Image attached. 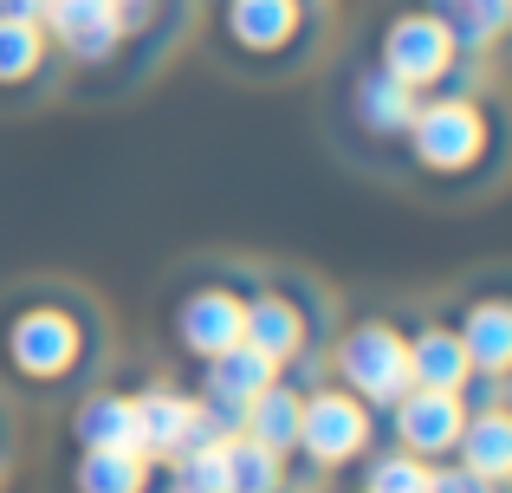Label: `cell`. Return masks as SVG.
Returning <instances> with one entry per match:
<instances>
[{
    "mask_svg": "<svg viewBox=\"0 0 512 493\" xmlns=\"http://www.w3.org/2000/svg\"><path fill=\"white\" fill-rule=\"evenodd\" d=\"M415 124V156H422L428 169H461V163H474L480 156V111L474 104H461V98H441V104H428V111H415L409 117Z\"/></svg>",
    "mask_w": 512,
    "mask_h": 493,
    "instance_id": "4",
    "label": "cell"
},
{
    "mask_svg": "<svg viewBox=\"0 0 512 493\" xmlns=\"http://www.w3.org/2000/svg\"><path fill=\"white\" fill-rule=\"evenodd\" d=\"M221 468H227V493H279V455L260 448L253 435L221 442Z\"/></svg>",
    "mask_w": 512,
    "mask_h": 493,
    "instance_id": "20",
    "label": "cell"
},
{
    "mask_svg": "<svg viewBox=\"0 0 512 493\" xmlns=\"http://www.w3.org/2000/svg\"><path fill=\"white\" fill-rule=\"evenodd\" d=\"M428 13H435V20L448 26V39L467 46V52L493 46V33L506 26V0H428Z\"/></svg>",
    "mask_w": 512,
    "mask_h": 493,
    "instance_id": "16",
    "label": "cell"
},
{
    "mask_svg": "<svg viewBox=\"0 0 512 493\" xmlns=\"http://www.w3.org/2000/svg\"><path fill=\"white\" fill-rule=\"evenodd\" d=\"M338 370L357 383V396H370V403H396V396L409 390V344H402L389 325H357L338 344Z\"/></svg>",
    "mask_w": 512,
    "mask_h": 493,
    "instance_id": "2",
    "label": "cell"
},
{
    "mask_svg": "<svg viewBox=\"0 0 512 493\" xmlns=\"http://www.w3.org/2000/svg\"><path fill=\"white\" fill-rule=\"evenodd\" d=\"M175 493H227L221 442H214V448H188V455H175Z\"/></svg>",
    "mask_w": 512,
    "mask_h": 493,
    "instance_id": "22",
    "label": "cell"
},
{
    "mask_svg": "<svg viewBox=\"0 0 512 493\" xmlns=\"http://www.w3.org/2000/svg\"><path fill=\"white\" fill-rule=\"evenodd\" d=\"M370 493H428V468L415 455H389L370 468Z\"/></svg>",
    "mask_w": 512,
    "mask_h": 493,
    "instance_id": "24",
    "label": "cell"
},
{
    "mask_svg": "<svg viewBox=\"0 0 512 493\" xmlns=\"http://www.w3.org/2000/svg\"><path fill=\"white\" fill-rule=\"evenodd\" d=\"M299 416H305V396L279 390V383H266L260 396H253L247 409H240V435H253L260 448H273V455H286L292 442H299Z\"/></svg>",
    "mask_w": 512,
    "mask_h": 493,
    "instance_id": "12",
    "label": "cell"
},
{
    "mask_svg": "<svg viewBox=\"0 0 512 493\" xmlns=\"http://www.w3.org/2000/svg\"><path fill=\"white\" fill-rule=\"evenodd\" d=\"M208 364H214V370H208V396H214V403H227V409H247L253 396L273 383V370H279L273 357L253 351L247 338L227 344V351H221V357H208Z\"/></svg>",
    "mask_w": 512,
    "mask_h": 493,
    "instance_id": "10",
    "label": "cell"
},
{
    "mask_svg": "<svg viewBox=\"0 0 512 493\" xmlns=\"http://www.w3.org/2000/svg\"><path fill=\"white\" fill-rule=\"evenodd\" d=\"M396 435L402 448H415V455H441V448L461 442V396L454 390H402L396 396Z\"/></svg>",
    "mask_w": 512,
    "mask_h": 493,
    "instance_id": "7",
    "label": "cell"
},
{
    "mask_svg": "<svg viewBox=\"0 0 512 493\" xmlns=\"http://www.w3.org/2000/svg\"><path fill=\"white\" fill-rule=\"evenodd\" d=\"M428 493H493V481H474V474H428Z\"/></svg>",
    "mask_w": 512,
    "mask_h": 493,
    "instance_id": "25",
    "label": "cell"
},
{
    "mask_svg": "<svg viewBox=\"0 0 512 493\" xmlns=\"http://www.w3.org/2000/svg\"><path fill=\"white\" fill-rule=\"evenodd\" d=\"M357 117L370 130H409V117H415V85H402V78H389V72H370L357 85Z\"/></svg>",
    "mask_w": 512,
    "mask_h": 493,
    "instance_id": "18",
    "label": "cell"
},
{
    "mask_svg": "<svg viewBox=\"0 0 512 493\" xmlns=\"http://www.w3.org/2000/svg\"><path fill=\"white\" fill-rule=\"evenodd\" d=\"M182 344L195 357H221L227 344H240V299L234 292H195L182 305Z\"/></svg>",
    "mask_w": 512,
    "mask_h": 493,
    "instance_id": "9",
    "label": "cell"
},
{
    "mask_svg": "<svg viewBox=\"0 0 512 493\" xmlns=\"http://www.w3.org/2000/svg\"><path fill=\"white\" fill-rule=\"evenodd\" d=\"M39 65V26L33 20H0V78H26Z\"/></svg>",
    "mask_w": 512,
    "mask_h": 493,
    "instance_id": "23",
    "label": "cell"
},
{
    "mask_svg": "<svg viewBox=\"0 0 512 493\" xmlns=\"http://www.w3.org/2000/svg\"><path fill=\"white\" fill-rule=\"evenodd\" d=\"M52 39H59L72 59H111L117 39H124V7L117 0H46Z\"/></svg>",
    "mask_w": 512,
    "mask_h": 493,
    "instance_id": "5",
    "label": "cell"
},
{
    "mask_svg": "<svg viewBox=\"0 0 512 493\" xmlns=\"http://www.w3.org/2000/svg\"><path fill=\"white\" fill-rule=\"evenodd\" d=\"M0 20H46V0H0Z\"/></svg>",
    "mask_w": 512,
    "mask_h": 493,
    "instance_id": "26",
    "label": "cell"
},
{
    "mask_svg": "<svg viewBox=\"0 0 512 493\" xmlns=\"http://www.w3.org/2000/svg\"><path fill=\"white\" fill-rule=\"evenodd\" d=\"M461 351H467V364H480V370H506V357H512V312L500 299H487V305L467 312Z\"/></svg>",
    "mask_w": 512,
    "mask_h": 493,
    "instance_id": "17",
    "label": "cell"
},
{
    "mask_svg": "<svg viewBox=\"0 0 512 493\" xmlns=\"http://www.w3.org/2000/svg\"><path fill=\"white\" fill-rule=\"evenodd\" d=\"M240 338H247L253 351H266L273 364H286V357L305 344V325H299V312H292L286 299H253V305H240Z\"/></svg>",
    "mask_w": 512,
    "mask_h": 493,
    "instance_id": "13",
    "label": "cell"
},
{
    "mask_svg": "<svg viewBox=\"0 0 512 493\" xmlns=\"http://www.w3.org/2000/svg\"><path fill=\"white\" fill-rule=\"evenodd\" d=\"M78 442L85 448H130L137 442V409L130 396H91L78 409Z\"/></svg>",
    "mask_w": 512,
    "mask_h": 493,
    "instance_id": "21",
    "label": "cell"
},
{
    "mask_svg": "<svg viewBox=\"0 0 512 493\" xmlns=\"http://www.w3.org/2000/svg\"><path fill=\"white\" fill-rule=\"evenodd\" d=\"M137 409V455L143 461H175V455H188V448H214L221 442V429H214L208 416H201V403H188V396H169V390H156V396H143V403H130Z\"/></svg>",
    "mask_w": 512,
    "mask_h": 493,
    "instance_id": "1",
    "label": "cell"
},
{
    "mask_svg": "<svg viewBox=\"0 0 512 493\" xmlns=\"http://www.w3.org/2000/svg\"><path fill=\"white\" fill-rule=\"evenodd\" d=\"M78 351V331L65 312H26L20 325H13V364L26 370V377H59L65 364H72Z\"/></svg>",
    "mask_w": 512,
    "mask_h": 493,
    "instance_id": "8",
    "label": "cell"
},
{
    "mask_svg": "<svg viewBox=\"0 0 512 493\" xmlns=\"http://www.w3.org/2000/svg\"><path fill=\"white\" fill-rule=\"evenodd\" d=\"M461 468L474 474V481H500V474L512 468V422L500 416V409L461 422Z\"/></svg>",
    "mask_w": 512,
    "mask_h": 493,
    "instance_id": "14",
    "label": "cell"
},
{
    "mask_svg": "<svg viewBox=\"0 0 512 493\" xmlns=\"http://www.w3.org/2000/svg\"><path fill=\"white\" fill-rule=\"evenodd\" d=\"M467 351L454 331H422V338L409 344V383H422V390H461L467 383Z\"/></svg>",
    "mask_w": 512,
    "mask_h": 493,
    "instance_id": "15",
    "label": "cell"
},
{
    "mask_svg": "<svg viewBox=\"0 0 512 493\" xmlns=\"http://www.w3.org/2000/svg\"><path fill=\"white\" fill-rule=\"evenodd\" d=\"M448 59H454V39L435 13H402V20H389V33H383V72L389 78L428 85V78L448 72Z\"/></svg>",
    "mask_w": 512,
    "mask_h": 493,
    "instance_id": "3",
    "label": "cell"
},
{
    "mask_svg": "<svg viewBox=\"0 0 512 493\" xmlns=\"http://www.w3.org/2000/svg\"><path fill=\"white\" fill-rule=\"evenodd\" d=\"M117 7H124V13H130V7H137V0H117Z\"/></svg>",
    "mask_w": 512,
    "mask_h": 493,
    "instance_id": "27",
    "label": "cell"
},
{
    "mask_svg": "<svg viewBox=\"0 0 512 493\" xmlns=\"http://www.w3.org/2000/svg\"><path fill=\"white\" fill-rule=\"evenodd\" d=\"M299 442L312 448L318 461H350L357 448H370V416H363L357 396H312L299 416Z\"/></svg>",
    "mask_w": 512,
    "mask_h": 493,
    "instance_id": "6",
    "label": "cell"
},
{
    "mask_svg": "<svg viewBox=\"0 0 512 493\" xmlns=\"http://www.w3.org/2000/svg\"><path fill=\"white\" fill-rule=\"evenodd\" d=\"M227 33L253 52H279L299 33V0H227Z\"/></svg>",
    "mask_w": 512,
    "mask_h": 493,
    "instance_id": "11",
    "label": "cell"
},
{
    "mask_svg": "<svg viewBox=\"0 0 512 493\" xmlns=\"http://www.w3.org/2000/svg\"><path fill=\"white\" fill-rule=\"evenodd\" d=\"M78 493H143V455L137 448H85Z\"/></svg>",
    "mask_w": 512,
    "mask_h": 493,
    "instance_id": "19",
    "label": "cell"
}]
</instances>
